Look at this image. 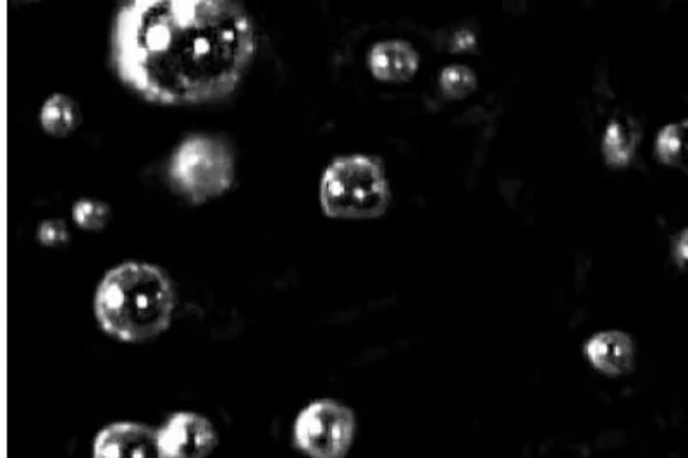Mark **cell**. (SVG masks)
Listing matches in <instances>:
<instances>
[{
  "mask_svg": "<svg viewBox=\"0 0 688 458\" xmlns=\"http://www.w3.org/2000/svg\"><path fill=\"white\" fill-rule=\"evenodd\" d=\"M255 52L254 21L232 0H135L112 23V70L152 104L226 98Z\"/></svg>",
  "mask_w": 688,
  "mask_h": 458,
  "instance_id": "cell-1",
  "label": "cell"
},
{
  "mask_svg": "<svg viewBox=\"0 0 688 458\" xmlns=\"http://www.w3.org/2000/svg\"><path fill=\"white\" fill-rule=\"evenodd\" d=\"M96 321L117 341L140 344L170 329L176 291L170 275L155 264L127 261L112 268L96 289Z\"/></svg>",
  "mask_w": 688,
  "mask_h": 458,
  "instance_id": "cell-2",
  "label": "cell"
},
{
  "mask_svg": "<svg viewBox=\"0 0 688 458\" xmlns=\"http://www.w3.org/2000/svg\"><path fill=\"white\" fill-rule=\"evenodd\" d=\"M391 201L381 160L367 155L336 158L320 180V207L331 218L382 217Z\"/></svg>",
  "mask_w": 688,
  "mask_h": 458,
  "instance_id": "cell-3",
  "label": "cell"
},
{
  "mask_svg": "<svg viewBox=\"0 0 688 458\" xmlns=\"http://www.w3.org/2000/svg\"><path fill=\"white\" fill-rule=\"evenodd\" d=\"M235 177V153L226 143L205 134L183 139L167 165L171 188L192 205L219 198L232 189Z\"/></svg>",
  "mask_w": 688,
  "mask_h": 458,
  "instance_id": "cell-4",
  "label": "cell"
},
{
  "mask_svg": "<svg viewBox=\"0 0 688 458\" xmlns=\"http://www.w3.org/2000/svg\"><path fill=\"white\" fill-rule=\"evenodd\" d=\"M357 419L341 402L322 398L298 414L292 444L310 458H345L353 445Z\"/></svg>",
  "mask_w": 688,
  "mask_h": 458,
  "instance_id": "cell-5",
  "label": "cell"
},
{
  "mask_svg": "<svg viewBox=\"0 0 688 458\" xmlns=\"http://www.w3.org/2000/svg\"><path fill=\"white\" fill-rule=\"evenodd\" d=\"M158 444L166 458H208L216 450L217 429L196 413L171 414L157 428Z\"/></svg>",
  "mask_w": 688,
  "mask_h": 458,
  "instance_id": "cell-6",
  "label": "cell"
},
{
  "mask_svg": "<svg viewBox=\"0 0 688 458\" xmlns=\"http://www.w3.org/2000/svg\"><path fill=\"white\" fill-rule=\"evenodd\" d=\"M93 458H166L157 429L140 423H114L93 441Z\"/></svg>",
  "mask_w": 688,
  "mask_h": 458,
  "instance_id": "cell-7",
  "label": "cell"
},
{
  "mask_svg": "<svg viewBox=\"0 0 688 458\" xmlns=\"http://www.w3.org/2000/svg\"><path fill=\"white\" fill-rule=\"evenodd\" d=\"M585 357L597 371L608 376L627 375L634 369L635 344L624 332H600L588 339Z\"/></svg>",
  "mask_w": 688,
  "mask_h": 458,
  "instance_id": "cell-8",
  "label": "cell"
},
{
  "mask_svg": "<svg viewBox=\"0 0 688 458\" xmlns=\"http://www.w3.org/2000/svg\"><path fill=\"white\" fill-rule=\"evenodd\" d=\"M420 59L410 43L401 40L377 43L369 52V67L377 80L404 83L419 71Z\"/></svg>",
  "mask_w": 688,
  "mask_h": 458,
  "instance_id": "cell-9",
  "label": "cell"
},
{
  "mask_svg": "<svg viewBox=\"0 0 688 458\" xmlns=\"http://www.w3.org/2000/svg\"><path fill=\"white\" fill-rule=\"evenodd\" d=\"M640 133L631 123L612 121L603 136L604 160L609 167L625 168L634 160Z\"/></svg>",
  "mask_w": 688,
  "mask_h": 458,
  "instance_id": "cell-10",
  "label": "cell"
},
{
  "mask_svg": "<svg viewBox=\"0 0 688 458\" xmlns=\"http://www.w3.org/2000/svg\"><path fill=\"white\" fill-rule=\"evenodd\" d=\"M81 123L80 108L71 96L55 93L45 100L40 111V124L43 131L55 138H65L78 129Z\"/></svg>",
  "mask_w": 688,
  "mask_h": 458,
  "instance_id": "cell-11",
  "label": "cell"
},
{
  "mask_svg": "<svg viewBox=\"0 0 688 458\" xmlns=\"http://www.w3.org/2000/svg\"><path fill=\"white\" fill-rule=\"evenodd\" d=\"M684 134L685 123L669 124L658 134L656 145H654V153H656V157H658L661 164L685 170Z\"/></svg>",
  "mask_w": 688,
  "mask_h": 458,
  "instance_id": "cell-12",
  "label": "cell"
},
{
  "mask_svg": "<svg viewBox=\"0 0 688 458\" xmlns=\"http://www.w3.org/2000/svg\"><path fill=\"white\" fill-rule=\"evenodd\" d=\"M439 89L448 100H463L478 89V76L466 65H450L439 76Z\"/></svg>",
  "mask_w": 688,
  "mask_h": 458,
  "instance_id": "cell-13",
  "label": "cell"
},
{
  "mask_svg": "<svg viewBox=\"0 0 688 458\" xmlns=\"http://www.w3.org/2000/svg\"><path fill=\"white\" fill-rule=\"evenodd\" d=\"M71 217L80 229L102 230L107 227L111 208L99 199L83 198L74 202Z\"/></svg>",
  "mask_w": 688,
  "mask_h": 458,
  "instance_id": "cell-14",
  "label": "cell"
},
{
  "mask_svg": "<svg viewBox=\"0 0 688 458\" xmlns=\"http://www.w3.org/2000/svg\"><path fill=\"white\" fill-rule=\"evenodd\" d=\"M37 239H39L40 244L47 246V248H55V246L68 244L71 236L68 226L62 220L51 218V220L40 223Z\"/></svg>",
  "mask_w": 688,
  "mask_h": 458,
  "instance_id": "cell-15",
  "label": "cell"
},
{
  "mask_svg": "<svg viewBox=\"0 0 688 458\" xmlns=\"http://www.w3.org/2000/svg\"><path fill=\"white\" fill-rule=\"evenodd\" d=\"M674 260L678 267H685V260H687V230L680 233V236L674 237Z\"/></svg>",
  "mask_w": 688,
  "mask_h": 458,
  "instance_id": "cell-16",
  "label": "cell"
}]
</instances>
